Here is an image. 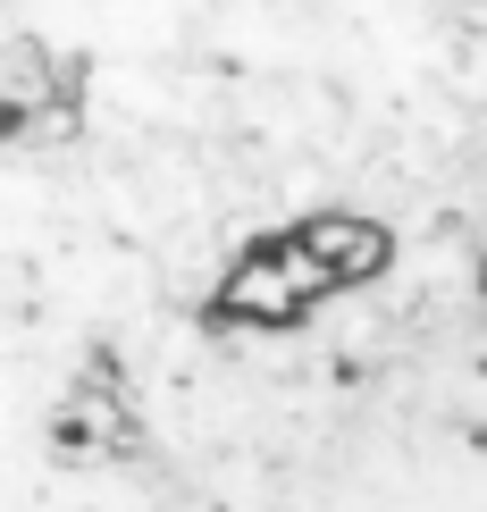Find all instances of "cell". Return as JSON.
Masks as SVG:
<instances>
[{"mask_svg": "<svg viewBox=\"0 0 487 512\" xmlns=\"http://www.w3.org/2000/svg\"><path fill=\"white\" fill-rule=\"evenodd\" d=\"M487 336V0H0V361L51 454Z\"/></svg>", "mask_w": 487, "mask_h": 512, "instance_id": "1", "label": "cell"}]
</instances>
